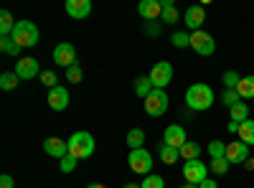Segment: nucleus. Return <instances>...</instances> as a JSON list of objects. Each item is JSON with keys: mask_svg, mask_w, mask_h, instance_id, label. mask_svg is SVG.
<instances>
[{"mask_svg": "<svg viewBox=\"0 0 254 188\" xmlns=\"http://www.w3.org/2000/svg\"><path fill=\"white\" fill-rule=\"evenodd\" d=\"M214 102H216V97H214V89H211L208 84H201L198 81V84H190L186 89V104H188V110H193V112L211 110Z\"/></svg>", "mask_w": 254, "mask_h": 188, "instance_id": "1", "label": "nucleus"}, {"mask_svg": "<svg viewBox=\"0 0 254 188\" xmlns=\"http://www.w3.org/2000/svg\"><path fill=\"white\" fill-rule=\"evenodd\" d=\"M69 153L76 158V160H84V158H92L94 155V148H97V142H94V137L89 135V132H84V130H79V132H74L69 140Z\"/></svg>", "mask_w": 254, "mask_h": 188, "instance_id": "2", "label": "nucleus"}, {"mask_svg": "<svg viewBox=\"0 0 254 188\" xmlns=\"http://www.w3.org/2000/svg\"><path fill=\"white\" fill-rule=\"evenodd\" d=\"M38 38H41V33H38V28H36L33 20H18V23H15V28H13V41H15L20 49H33V46L38 44Z\"/></svg>", "mask_w": 254, "mask_h": 188, "instance_id": "3", "label": "nucleus"}, {"mask_svg": "<svg viewBox=\"0 0 254 188\" xmlns=\"http://www.w3.org/2000/svg\"><path fill=\"white\" fill-rule=\"evenodd\" d=\"M168 94L165 89H153L150 94L145 97V112L150 115V117H163L168 112Z\"/></svg>", "mask_w": 254, "mask_h": 188, "instance_id": "4", "label": "nucleus"}, {"mask_svg": "<svg viewBox=\"0 0 254 188\" xmlns=\"http://www.w3.org/2000/svg\"><path fill=\"white\" fill-rule=\"evenodd\" d=\"M127 163H130V171L137 173V176H150V171H153V155L147 153L145 148L130 150V158H127Z\"/></svg>", "mask_w": 254, "mask_h": 188, "instance_id": "5", "label": "nucleus"}, {"mask_svg": "<svg viewBox=\"0 0 254 188\" xmlns=\"http://www.w3.org/2000/svg\"><path fill=\"white\" fill-rule=\"evenodd\" d=\"M183 178H186V183H193V186L203 183L208 178V165L201 163V158L198 160H186L183 163Z\"/></svg>", "mask_w": 254, "mask_h": 188, "instance_id": "6", "label": "nucleus"}, {"mask_svg": "<svg viewBox=\"0 0 254 188\" xmlns=\"http://www.w3.org/2000/svg\"><path fill=\"white\" fill-rule=\"evenodd\" d=\"M190 49H193L198 56H211L216 51V41L206 31H196V33H190Z\"/></svg>", "mask_w": 254, "mask_h": 188, "instance_id": "7", "label": "nucleus"}, {"mask_svg": "<svg viewBox=\"0 0 254 188\" xmlns=\"http://www.w3.org/2000/svg\"><path fill=\"white\" fill-rule=\"evenodd\" d=\"M147 76H150V81H153L155 89H165V87L173 81V66L168 64V61H158Z\"/></svg>", "mask_w": 254, "mask_h": 188, "instance_id": "8", "label": "nucleus"}, {"mask_svg": "<svg viewBox=\"0 0 254 188\" xmlns=\"http://www.w3.org/2000/svg\"><path fill=\"white\" fill-rule=\"evenodd\" d=\"M54 61H56V66H64V69L76 66V49L69 44V41H64V44H59L54 49Z\"/></svg>", "mask_w": 254, "mask_h": 188, "instance_id": "9", "label": "nucleus"}, {"mask_svg": "<svg viewBox=\"0 0 254 188\" xmlns=\"http://www.w3.org/2000/svg\"><path fill=\"white\" fill-rule=\"evenodd\" d=\"M186 142H188L186 127H181V125H168V127H165V132H163V145H168V148H176V150H181Z\"/></svg>", "mask_w": 254, "mask_h": 188, "instance_id": "10", "label": "nucleus"}, {"mask_svg": "<svg viewBox=\"0 0 254 188\" xmlns=\"http://www.w3.org/2000/svg\"><path fill=\"white\" fill-rule=\"evenodd\" d=\"M226 160L229 163H247L249 160V145L242 140L226 142Z\"/></svg>", "mask_w": 254, "mask_h": 188, "instance_id": "11", "label": "nucleus"}, {"mask_svg": "<svg viewBox=\"0 0 254 188\" xmlns=\"http://www.w3.org/2000/svg\"><path fill=\"white\" fill-rule=\"evenodd\" d=\"M203 20H206V10H203V5H190L186 13H183V23L190 28V31H201V26H203Z\"/></svg>", "mask_w": 254, "mask_h": 188, "instance_id": "12", "label": "nucleus"}, {"mask_svg": "<svg viewBox=\"0 0 254 188\" xmlns=\"http://www.w3.org/2000/svg\"><path fill=\"white\" fill-rule=\"evenodd\" d=\"M15 74L20 79H36V74L41 76V66H38V61L26 56V59H18L15 61Z\"/></svg>", "mask_w": 254, "mask_h": 188, "instance_id": "13", "label": "nucleus"}, {"mask_svg": "<svg viewBox=\"0 0 254 188\" xmlns=\"http://www.w3.org/2000/svg\"><path fill=\"white\" fill-rule=\"evenodd\" d=\"M49 107L54 110V112H64L69 107V92H66V87H54V89H49Z\"/></svg>", "mask_w": 254, "mask_h": 188, "instance_id": "14", "label": "nucleus"}, {"mask_svg": "<svg viewBox=\"0 0 254 188\" xmlns=\"http://www.w3.org/2000/svg\"><path fill=\"white\" fill-rule=\"evenodd\" d=\"M137 13L145 20H160L163 18V3L160 0H142V3H137Z\"/></svg>", "mask_w": 254, "mask_h": 188, "instance_id": "15", "label": "nucleus"}, {"mask_svg": "<svg viewBox=\"0 0 254 188\" xmlns=\"http://www.w3.org/2000/svg\"><path fill=\"white\" fill-rule=\"evenodd\" d=\"M44 150H46V155L61 160L64 155H69V142L61 140V137H46L44 140Z\"/></svg>", "mask_w": 254, "mask_h": 188, "instance_id": "16", "label": "nucleus"}, {"mask_svg": "<svg viewBox=\"0 0 254 188\" xmlns=\"http://www.w3.org/2000/svg\"><path fill=\"white\" fill-rule=\"evenodd\" d=\"M66 13L71 18L81 20V18H87L92 13V3L89 0H66Z\"/></svg>", "mask_w": 254, "mask_h": 188, "instance_id": "17", "label": "nucleus"}, {"mask_svg": "<svg viewBox=\"0 0 254 188\" xmlns=\"http://www.w3.org/2000/svg\"><path fill=\"white\" fill-rule=\"evenodd\" d=\"M237 92H239V97H242V99H254V74L242 76V81H239Z\"/></svg>", "mask_w": 254, "mask_h": 188, "instance_id": "18", "label": "nucleus"}, {"mask_svg": "<svg viewBox=\"0 0 254 188\" xmlns=\"http://www.w3.org/2000/svg\"><path fill=\"white\" fill-rule=\"evenodd\" d=\"M132 89H135V94H137V97H142V99H145V97L150 94L155 87H153L150 76H137V79H135V84H132Z\"/></svg>", "mask_w": 254, "mask_h": 188, "instance_id": "19", "label": "nucleus"}, {"mask_svg": "<svg viewBox=\"0 0 254 188\" xmlns=\"http://www.w3.org/2000/svg\"><path fill=\"white\" fill-rule=\"evenodd\" d=\"M18 20H13V15L8 10L0 13V38H5V36H13V28H15Z\"/></svg>", "mask_w": 254, "mask_h": 188, "instance_id": "20", "label": "nucleus"}, {"mask_svg": "<svg viewBox=\"0 0 254 188\" xmlns=\"http://www.w3.org/2000/svg\"><path fill=\"white\" fill-rule=\"evenodd\" d=\"M160 3H163V23H176V20L181 18L178 15V8L173 5V0H160Z\"/></svg>", "mask_w": 254, "mask_h": 188, "instance_id": "21", "label": "nucleus"}, {"mask_svg": "<svg viewBox=\"0 0 254 188\" xmlns=\"http://www.w3.org/2000/svg\"><path fill=\"white\" fill-rule=\"evenodd\" d=\"M229 115H231V122H247L249 120V107H247V102H239V104H234V107L229 110Z\"/></svg>", "mask_w": 254, "mask_h": 188, "instance_id": "22", "label": "nucleus"}, {"mask_svg": "<svg viewBox=\"0 0 254 188\" xmlns=\"http://www.w3.org/2000/svg\"><path fill=\"white\" fill-rule=\"evenodd\" d=\"M127 145H130V150H140L145 145V132L140 127H132L130 132H127Z\"/></svg>", "mask_w": 254, "mask_h": 188, "instance_id": "23", "label": "nucleus"}, {"mask_svg": "<svg viewBox=\"0 0 254 188\" xmlns=\"http://www.w3.org/2000/svg\"><path fill=\"white\" fill-rule=\"evenodd\" d=\"M158 158H160L165 165H173V163H178L181 153H178L176 148H168V145H160V148H158Z\"/></svg>", "mask_w": 254, "mask_h": 188, "instance_id": "24", "label": "nucleus"}, {"mask_svg": "<svg viewBox=\"0 0 254 188\" xmlns=\"http://www.w3.org/2000/svg\"><path fill=\"white\" fill-rule=\"evenodd\" d=\"M178 153H181L183 160H198L201 158V145L198 142H186Z\"/></svg>", "mask_w": 254, "mask_h": 188, "instance_id": "25", "label": "nucleus"}, {"mask_svg": "<svg viewBox=\"0 0 254 188\" xmlns=\"http://www.w3.org/2000/svg\"><path fill=\"white\" fill-rule=\"evenodd\" d=\"M239 140L247 145H254V120H247L239 125Z\"/></svg>", "mask_w": 254, "mask_h": 188, "instance_id": "26", "label": "nucleus"}, {"mask_svg": "<svg viewBox=\"0 0 254 188\" xmlns=\"http://www.w3.org/2000/svg\"><path fill=\"white\" fill-rule=\"evenodd\" d=\"M0 51L8 54V56H18L20 54V46L13 41V36H5V38H0Z\"/></svg>", "mask_w": 254, "mask_h": 188, "instance_id": "27", "label": "nucleus"}, {"mask_svg": "<svg viewBox=\"0 0 254 188\" xmlns=\"http://www.w3.org/2000/svg\"><path fill=\"white\" fill-rule=\"evenodd\" d=\"M208 155H211V160L226 158V142H221V140H214V142H208Z\"/></svg>", "mask_w": 254, "mask_h": 188, "instance_id": "28", "label": "nucleus"}, {"mask_svg": "<svg viewBox=\"0 0 254 188\" xmlns=\"http://www.w3.org/2000/svg\"><path fill=\"white\" fill-rule=\"evenodd\" d=\"M18 74L15 71H5L3 76H0V89H5V92H10V89H15L18 87Z\"/></svg>", "mask_w": 254, "mask_h": 188, "instance_id": "29", "label": "nucleus"}, {"mask_svg": "<svg viewBox=\"0 0 254 188\" xmlns=\"http://www.w3.org/2000/svg\"><path fill=\"white\" fill-rule=\"evenodd\" d=\"M229 168H231V163H229L226 158L211 160V165H208V171H211V173H216V176H224V173H229Z\"/></svg>", "mask_w": 254, "mask_h": 188, "instance_id": "30", "label": "nucleus"}, {"mask_svg": "<svg viewBox=\"0 0 254 188\" xmlns=\"http://www.w3.org/2000/svg\"><path fill=\"white\" fill-rule=\"evenodd\" d=\"M242 102V97H239V92L237 89H224V94H221V104H226V107L231 110L234 104H239Z\"/></svg>", "mask_w": 254, "mask_h": 188, "instance_id": "31", "label": "nucleus"}, {"mask_svg": "<svg viewBox=\"0 0 254 188\" xmlns=\"http://www.w3.org/2000/svg\"><path fill=\"white\" fill-rule=\"evenodd\" d=\"M221 81H224V87H226V89H237V87H239V81H242V76H239L237 71H224Z\"/></svg>", "mask_w": 254, "mask_h": 188, "instance_id": "32", "label": "nucleus"}, {"mask_svg": "<svg viewBox=\"0 0 254 188\" xmlns=\"http://www.w3.org/2000/svg\"><path fill=\"white\" fill-rule=\"evenodd\" d=\"M171 44H173L176 49H190V36H188V33H183V31H178V33H173Z\"/></svg>", "mask_w": 254, "mask_h": 188, "instance_id": "33", "label": "nucleus"}, {"mask_svg": "<svg viewBox=\"0 0 254 188\" xmlns=\"http://www.w3.org/2000/svg\"><path fill=\"white\" fill-rule=\"evenodd\" d=\"M140 186H142V188H165V178L150 173V176H145V181H142Z\"/></svg>", "mask_w": 254, "mask_h": 188, "instance_id": "34", "label": "nucleus"}, {"mask_svg": "<svg viewBox=\"0 0 254 188\" xmlns=\"http://www.w3.org/2000/svg\"><path fill=\"white\" fill-rule=\"evenodd\" d=\"M59 168H61V173H71L74 168H76V158L69 153V155H64L61 160H59Z\"/></svg>", "mask_w": 254, "mask_h": 188, "instance_id": "35", "label": "nucleus"}, {"mask_svg": "<svg viewBox=\"0 0 254 188\" xmlns=\"http://www.w3.org/2000/svg\"><path fill=\"white\" fill-rule=\"evenodd\" d=\"M81 69L79 66H71V69H66V81H71V84H79V81H81Z\"/></svg>", "mask_w": 254, "mask_h": 188, "instance_id": "36", "label": "nucleus"}, {"mask_svg": "<svg viewBox=\"0 0 254 188\" xmlns=\"http://www.w3.org/2000/svg\"><path fill=\"white\" fill-rule=\"evenodd\" d=\"M41 81H44V84H46L49 89L59 87V84H56V74H54V71H41Z\"/></svg>", "mask_w": 254, "mask_h": 188, "instance_id": "37", "label": "nucleus"}, {"mask_svg": "<svg viewBox=\"0 0 254 188\" xmlns=\"http://www.w3.org/2000/svg\"><path fill=\"white\" fill-rule=\"evenodd\" d=\"M0 188H13V178L5 173V176H0Z\"/></svg>", "mask_w": 254, "mask_h": 188, "instance_id": "38", "label": "nucleus"}, {"mask_svg": "<svg viewBox=\"0 0 254 188\" xmlns=\"http://www.w3.org/2000/svg\"><path fill=\"white\" fill-rule=\"evenodd\" d=\"M198 188H219V183H216V181H211V178H206L203 183H198Z\"/></svg>", "mask_w": 254, "mask_h": 188, "instance_id": "39", "label": "nucleus"}, {"mask_svg": "<svg viewBox=\"0 0 254 188\" xmlns=\"http://www.w3.org/2000/svg\"><path fill=\"white\" fill-rule=\"evenodd\" d=\"M229 132L237 135V132H239V122H229Z\"/></svg>", "mask_w": 254, "mask_h": 188, "instance_id": "40", "label": "nucleus"}, {"mask_svg": "<svg viewBox=\"0 0 254 188\" xmlns=\"http://www.w3.org/2000/svg\"><path fill=\"white\" fill-rule=\"evenodd\" d=\"M87 188H107V186H104V183H89Z\"/></svg>", "mask_w": 254, "mask_h": 188, "instance_id": "41", "label": "nucleus"}, {"mask_svg": "<svg viewBox=\"0 0 254 188\" xmlns=\"http://www.w3.org/2000/svg\"><path fill=\"white\" fill-rule=\"evenodd\" d=\"M247 168H249V171H254V158H249V160H247Z\"/></svg>", "mask_w": 254, "mask_h": 188, "instance_id": "42", "label": "nucleus"}, {"mask_svg": "<svg viewBox=\"0 0 254 188\" xmlns=\"http://www.w3.org/2000/svg\"><path fill=\"white\" fill-rule=\"evenodd\" d=\"M125 188H142L140 183H125Z\"/></svg>", "mask_w": 254, "mask_h": 188, "instance_id": "43", "label": "nucleus"}, {"mask_svg": "<svg viewBox=\"0 0 254 188\" xmlns=\"http://www.w3.org/2000/svg\"><path fill=\"white\" fill-rule=\"evenodd\" d=\"M181 188H198V186H193V183H183Z\"/></svg>", "mask_w": 254, "mask_h": 188, "instance_id": "44", "label": "nucleus"}]
</instances>
